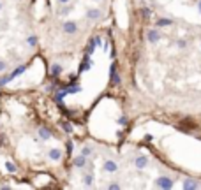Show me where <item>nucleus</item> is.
<instances>
[{"instance_id":"obj_12","label":"nucleus","mask_w":201,"mask_h":190,"mask_svg":"<svg viewBox=\"0 0 201 190\" xmlns=\"http://www.w3.org/2000/svg\"><path fill=\"white\" fill-rule=\"evenodd\" d=\"M60 72H62V67H60L58 63H55V65L51 67V76H53V78H58Z\"/></svg>"},{"instance_id":"obj_7","label":"nucleus","mask_w":201,"mask_h":190,"mask_svg":"<svg viewBox=\"0 0 201 190\" xmlns=\"http://www.w3.org/2000/svg\"><path fill=\"white\" fill-rule=\"evenodd\" d=\"M118 169V166H117V162H113V160H108L106 164H104V171H108V173H115Z\"/></svg>"},{"instance_id":"obj_22","label":"nucleus","mask_w":201,"mask_h":190,"mask_svg":"<svg viewBox=\"0 0 201 190\" xmlns=\"http://www.w3.org/2000/svg\"><path fill=\"white\" fill-rule=\"evenodd\" d=\"M83 180H85V185H87V187H92V180H94V178H92L90 174H87Z\"/></svg>"},{"instance_id":"obj_24","label":"nucleus","mask_w":201,"mask_h":190,"mask_svg":"<svg viewBox=\"0 0 201 190\" xmlns=\"http://www.w3.org/2000/svg\"><path fill=\"white\" fill-rule=\"evenodd\" d=\"M108 189H111V190H118V189H120V185H118V183H109V185H108Z\"/></svg>"},{"instance_id":"obj_29","label":"nucleus","mask_w":201,"mask_h":190,"mask_svg":"<svg viewBox=\"0 0 201 190\" xmlns=\"http://www.w3.org/2000/svg\"><path fill=\"white\" fill-rule=\"evenodd\" d=\"M143 14H145V18H148L150 16V9H143Z\"/></svg>"},{"instance_id":"obj_5","label":"nucleus","mask_w":201,"mask_h":190,"mask_svg":"<svg viewBox=\"0 0 201 190\" xmlns=\"http://www.w3.org/2000/svg\"><path fill=\"white\" fill-rule=\"evenodd\" d=\"M72 166H74V167H78V169L85 167V166H87V157H85V155H79V157H76V159L72 160Z\"/></svg>"},{"instance_id":"obj_19","label":"nucleus","mask_w":201,"mask_h":190,"mask_svg":"<svg viewBox=\"0 0 201 190\" xmlns=\"http://www.w3.org/2000/svg\"><path fill=\"white\" fill-rule=\"evenodd\" d=\"M5 169H7L9 173H16V166H14L12 162H5Z\"/></svg>"},{"instance_id":"obj_18","label":"nucleus","mask_w":201,"mask_h":190,"mask_svg":"<svg viewBox=\"0 0 201 190\" xmlns=\"http://www.w3.org/2000/svg\"><path fill=\"white\" fill-rule=\"evenodd\" d=\"M62 129H64L65 132H72V125H71L69 122H62Z\"/></svg>"},{"instance_id":"obj_31","label":"nucleus","mask_w":201,"mask_h":190,"mask_svg":"<svg viewBox=\"0 0 201 190\" xmlns=\"http://www.w3.org/2000/svg\"><path fill=\"white\" fill-rule=\"evenodd\" d=\"M200 11H201V2H200Z\"/></svg>"},{"instance_id":"obj_1","label":"nucleus","mask_w":201,"mask_h":190,"mask_svg":"<svg viewBox=\"0 0 201 190\" xmlns=\"http://www.w3.org/2000/svg\"><path fill=\"white\" fill-rule=\"evenodd\" d=\"M157 187H161V189H171L173 187V180H170V178H166V176H162V178H157Z\"/></svg>"},{"instance_id":"obj_15","label":"nucleus","mask_w":201,"mask_h":190,"mask_svg":"<svg viewBox=\"0 0 201 190\" xmlns=\"http://www.w3.org/2000/svg\"><path fill=\"white\" fill-rule=\"evenodd\" d=\"M65 95H69V93H67V90H62V92H58V93H55V100H57V102H62Z\"/></svg>"},{"instance_id":"obj_11","label":"nucleus","mask_w":201,"mask_h":190,"mask_svg":"<svg viewBox=\"0 0 201 190\" xmlns=\"http://www.w3.org/2000/svg\"><path fill=\"white\" fill-rule=\"evenodd\" d=\"M170 25H173V21L168 19V18H161V19H157V26H170Z\"/></svg>"},{"instance_id":"obj_20","label":"nucleus","mask_w":201,"mask_h":190,"mask_svg":"<svg viewBox=\"0 0 201 190\" xmlns=\"http://www.w3.org/2000/svg\"><path fill=\"white\" fill-rule=\"evenodd\" d=\"M81 155H85V157H90V155H92V148H90V146H85V148L81 150Z\"/></svg>"},{"instance_id":"obj_25","label":"nucleus","mask_w":201,"mask_h":190,"mask_svg":"<svg viewBox=\"0 0 201 190\" xmlns=\"http://www.w3.org/2000/svg\"><path fill=\"white\" fill-rule=\"evenodd\" d=\"M71 153H72V141L67 143V155H71Z\"/></svg>"},{"instance_id":"obj_16","label":"nucleus","mask_w":201,"mask_h":190,"mask_svg":"<svg viewBox=\"0 0 201 190\" xmlns=\"http://www.w3.org/2000/svg\"><path fill=\"white\" fill-rule=\"evenodd\" d=\"M26 42H28V46L35 48V46H37V37H35V35H30V37L26 39Z\"/></svg>"},{"instance_id":"obj_4","label":"nucleus","mask_w":201,"mask_h":190,"mask_svg":"<svg viewBox=\"0 0 201 190\" xmlns=\"http://www.w3.org/2000/svg\"><path fill=\"white\" fill-rule=\"evenodd\" d=\"M109 74H111V83H113V85H118V83H120V76L117 74V63H111Z\"/></svg>"},{"instance_id":"obj_13","label":"nucleus","mask_w":201,"mask_h":190,"mask_svg":"<svg viewBox=\"0 0 201 190\" xmlns=\"http://www.w3.org/2000/svg\"><path fill=\"white\" fill-rule=\"evenodd\" d=\"M39 136H41V139H49V136H51V134H49V130H48V129L41 127V129H39Z\"/></svg>"},{"instance_id":"obj_17","label":"nucleus","mask_w":201,"mask_h":190,"mask_svg":"<svg viewBox=\"0 0 201 190\" xmlns=\"http://www.w3.org/2000/svg\"><path fill=\"white\" fill-rule=\"evenodd\" d=\"M9 81H12V78H11V74H9V76H4V78H0V88H2L4 85H7Z\"/></svg>"},{"instance_id":"obj_32","label":"nucleus","mask_w":201,"mask_h":190,"mask_svg":"<svg viewBox=\"0 0 201 190\" xmlns=\"http://www.w3.org/2000/svg\"><path fill=\"white\" fill-rule=\"evenodd\" d=\"M0 9H2V4H0Z\"/></svg>"},{"instance_id":"obj_10","label":"nucleus","mask_w":201,"mask_h":190,"mask_svg":"<svg viewBox=\"0 0 201 190\" xmlns=\"http://www.w3.org/2000/svg\"><path fill=\"white\" fill-rule=\"evenodd\" d=\"M184 189H185V190L198 189V181H194V180H185V181H184Z\"/></svg>"},{"instance_id":"obj_6","label":"nucleus","mask_w":201,"mask_h":190,"mask_svg":"<svg viewBox=\"0 0 201 190\" xmlns=\"http://www.w3.org/2000/svg\"><path fill=\"white\" fill-rule=\"evenodd\" d=\"M147 37H148V41H150V42H157V41L161 39V33H159L157 30H152V28H150V30H148V33H147Z\"/></svg>"},{"instance_id":"obj_9","label":"nucleus","mask_w":201,"mask_h":190,"mask_svg":"<svg viewBox=\"0 0 201 190\" xmlns=\"http://www.w3.org/2000/svg\"><path fill=\"white\" fill-rule=\"evenodd\" d=\"M147 164H148V159H147V157H138V159H136V167H138V169L147 167Z\"/></svg>"},{"instance_id":"obj_30","label":"nucleus","mask_w":201,"mask_h":190,"mask_svg":"<svg viewBox=\"0 0 201 190\" xmlns=\"http://www.w3.org/2000/svg\"><path fill=\"white\" fill-rule=\"evenodd\" d=\"M58 2H60V4H69L71 0H58Z\"/></svg>"},{"instance_id":"obj_23","label":"nucleus","mask_w":201,"mask_h":190,"mask_svg":"<svg viewBox=\"0 0 201 190\" xmlns=\"http://www.w3.org/2000/svg\"><path fill=\"white\" fill-rule=\"evenodd\" d=\"M127 122H129L127 116H120V118H118V125H127Z\"/></svg>"},{"instance_id":"obj_2","label":"nucleus","mask_w":201,"mask_h":190,"mask_svg":"<svg viewBox=\"0 0 201 190\" xmlns=\"http://www.w3.org/2000/svg\"><path fill=\"white\" fill-rule=\"evenodd\" d=\"M62 28H64L65 33H76V32H78V25H76L74 21H65Z\"/></svg>"},{"instance_id":"obj_14","label":"nucleus","mask_w":201,"mask_h":190,"mask_svg":"<svg viewBox=\"0 0 201 190\" xmlns=\"http://www.w3.org/2000/svg\"><path fill=\"white\" fill-rule=\"evenodd\" d=\"M25 69H26V67H25V65H18V69H16V70H14V72H12V74H11V78H12V79H14V78H16V76H19V74H23V72H25Z\"/></svg>"},{"instance_id":"obj_3","label":"nucleus","mask_w":201,"mask_h":190,"mask_svg":"<svg viewBox=\"0 0 201 190\" xmlns=\"http://www.w3.org/2000/svg\"><path fill=\"white\" fill-rule=\"evenodd\" d=\"M87 18L88 19H101L102 12H101V9H88L87 11Z\"/></svg>"},{"instance_id":"obj_21","label":"nucleus","mask_w":201,"mask_h":190,"mask_svg":"<svg viewBox=\"0 0 201 190\" xmlns=\"http://www.w3.org/2000/svg\"><path fill=\"white\" fill-rule=\"evenodd\" d=\"M90 44H94L95 48L101 46V37H92V39H90Z\"/></svg>"},{"instance_id":"obj_27","label":"nucleus","mask_w":201,"mask_h":190,"mask_svg":"<svg viewBox=\"0 0 201 190\" xmlns=\"http://www.w3.org/2000/svg\"><path fill=\"white\" fill-rule=\"evenodd\" d=\"M69 11H71V7H69V5H67V7H64V9H62V11H60V14H67V12H69Z\"/></svg>"},{"instance_id":"obj_26","label":"nucleus","mask_w":201,"mask_h":190,"mask_svg":"<svg viewBox=\"0 0 201 190\" xmlns=\"http://www.w3.org/2000/svg\"><path fill=\"white\" fill-rule=\"evenodd\" d=\"M5 67H7V63H5L4 60H0V72H2V70H5Z\"/></svg>"},{"instance_id":"obj_8","label":"nucleus","mask_w":201,"mask_h":190,"mask_svg":"<svg viewBox=\"0 0 201 190\" xmlns=\"http://www.w3.org/2000/svg\"><path fill=\"white\" fill-rule=\"evenodd\" d=\"M48 157L51 159V160H60V157H62V152L60 150H49V153H48Z\"/></svg>"},{"instance_id":"obj_28","label":"nucleus","mask_w":201,"mask_h":190,"mask_svg":"<svg viewBox=\"0 0 201 190\" xmlns=\"http://www.w3.org/2000/svg\"><path fill=\"white\" fill-rule=\"evenodd\" d=\"M152 139H154V137H152V134H147V136H145V141H147V143H150Z\"/></svg>"}]
</instances>
